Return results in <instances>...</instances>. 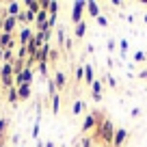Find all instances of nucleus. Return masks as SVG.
Instances as JSON below:
<instances>
[{"mask_svg":"<svg viewBox=\"0 0 147 147\" xmlns=\"http://www.w3.org/2000/svg\"><path fill=\"white\" fill-rule=\"evenodd\" d=\"M74 32H76V37H84L87 35V22H80V24H76V26H74Z\"/></svg>","mask_w":147,"mask_h":147,"instance_id":"obj_10","label":"nucleus"},{"mask_svg":"<svg viewBox=\"0 0 147 147\" xmlns=\"http://www.w3.org/2000/svg\"><path fill=\"white\" fill-rule=\"evenodd\" d=\"M128 136H130V132L125 128H117L115 138H113V147H123L125 141H128Z\"/></svg>","mask_w":147,"mask_h":147,"instance_id":"obj_3","label":"nucleus"},{"mask_svg":"<svg viewBox=\"0 0 147 147\" xmlns=\"http://www.w3.org/2000/svg\"><path fill=\"white\" fill-rule=\"evenodd\" d=\"M130 115H132V117H138V115H141V110H138V108H132V113H130Z\"/></svg>","mask_w":147,"mask_h":147,"instance_id":"obj_22","label":"nucleus"},{"mask_svg":"<svg viewBox=\"0 0 147 147\" xmlns=\"http://www.w3.org/2000/svg\"><path fill=\"white\" fill-rule=\"evenodd\" d=\"M106 82H108L110 87H117V80L113 78V76H106Z\"/></svg>","mask_w":147,"mask_h":147,"instance_id":"obj_19","label":"nucleus"},{"mask_svg":"<svg viewBox=\"0 0 147 147\" xmlns=\"http://www.w3.org/2000/svg\"><path fill=\"white\" fill-rule=\"evenodd\" d=\"M76 82H84V67L82 65L76 67Z\"/></svg>","mask_w":147,"mask_h":147,"instance_id":"obj_13","label":"nucleus"},{"mask_svg":"<svg viewBox=\"0 0 147 147\" xmlns=\"http://www.w3.org/2000/svg\"><path fill=\"white\" fill-rule=\"evenodd\" d=\"M46 18H48V11H39V13H37V24H39V28L43 26V24H46Z\"/></svg>","mask_w":147,"mask_h":147,"instance_id":"obj_12","label":"nucleus"},{"mask_svg":"<svg viewBox=\"0 0 147 147\" xmlns=\"http://www.w3.org/2000/svg\"><path fill=\"white\" fill-rule=\"evenodd\" d=\"M87 13L91 15V18H100V5L97 2H93V0H87Z\"/></svg>","mask_w":147,"mask_h":147,"instance_id":"obj_7","label":"nucleus"},{"mask_svg":"<svg viewBox=\"0 0 147 147\" xmlns=\"http://www.w3.org/2000/svg\"><path fill=\"white\" fill-rule=\"evenodd\" d=\"M95 22H97V24H100V26H102V28H106V26H108V20H106V18H104V15H100V18H95Z\"/></svg>","mask_w":147,"mask_h":147,"instance_id":"obj_17","label":"nucleus"},{"mask_svg":"<svg viewBox=\"0 0 147 147\" xmlns=\"http://www.w3.org/2000/svg\"><path fill=\"white\" fill-rule=\"evenodd\" d=\"M115 132H117L115 123H113L110 119H106L104 123H102V128L93 130V141L102 143V145H113V138H115Z\"/></svg>","mask_w":147,"mask_h":147,"instance_id":"obj_1","label":"nucleus"},{"mask_svg":"<svg viewBox=\"0 0 147 147\" xmlns=\"http://www.w3.org/2000/svg\"><path fill=\"white\" fill-rule=\"evenodd\" d=\"M82 110H87V104H84L82 100H76V102H74V106H71V115H80Z\"/></svg>","mask_w":147,"mask_h":147,"instance_id":"obj_8","label":"nucleus"},{"mask_svg":"<svg viewBox=\"0 0 147 147\" xmlns=\"http://www.w3.org/2000/svg\"><path fill=\"white\" fill-rule=\"evenodd\" d=\"M54 84H56V89H65V84H67V78H65V74L63 71H59L54 76Z\"/></svg>","mask_w":147,"mask_h":147,"instance_id":"obj_9","label":"nucleus"},{"mask_svg":"<svg viewBox=\"0 0 147 147\" xmlns=\"http://www.w3.org/2000/svg\"><path fill=\"white\" fill-rule=\"evenodd\" d=\"M145 59H147L145 52H134V61H136V63H143Z\"/></svg>","mask_w":147,"mask_h":147,"instance_id":"obj_16","label":"nucleus"},{"mask_svg":"<svg viewBox=\"0 0 147 147\" xmlns=\"http://www.w3.org/2000/svg\"><path fill=\"white\" fill-rule=\"evenodd\" d=\"M138 78H147V69H143V71L138 74Z\"/></svg>","mask_w":147,"mask_h":147,"instance_id":"obj_23","label":"nucleus"},{"mask_svg":"<svg viewBox=\"0 0 147 147\" xmlns=\"http://www.w3.org/2000/svg\"><path fill=\"white\" fill-rule=\"evenodd\" d=\"M84 13H87V0H76V2H74V9H71V22H74V26L82 22V15Z\"/></svg>","mask_w":147,"mask_h":147,"instance_id":"obj_2","label":"nucleus"},{"mask_svg":"<svg viewBox=\"0 0 147 147\" xmlns=\"http://www.w3.org/2000/svg\"><path fill=\"white\" fill-rule=\"evenodd\" d=\"M108 52H115V39H108Z\"/></svg>","mask_w":147,"mask_h":147,"instance_id":"obj_21","label":"nucleus"},{"mask_svg":"<svg viewBox=\"0 0 147 147\" xmlns=\"http://www.w3.org/2000/svg\"><path fill=\"white\" fill-rule=\"evenodd\" d=\"M46 147H54V143H52V141H48V145Z\"/></svg>","mask_w":147,"mask_h":147,"instance_id":"obj_24","label":"nucleus"},{"mask_svg":"<svg viewBox=\"0 0 147 147\" xmlns=\"http://www.w3.org/2000/svg\"><path fill=\"white\" fill-rule=\"evenodd\" d=\"M128 46H130V43L125 41V39H121V41H119V50H121V56H125V54H128Z\"/></svg>","mask_w":147,"mask_h":147,"instance_id":"obj_15","label":"nucleus"},{"mask_svg":"<svg viewBox=\"0 0 147 147\" xmlns=\"http://www.w3.org/2000/svg\"><path fill=\"white\" fill-rule=\"evenodd\" d=\"M59 108H61V95L59 93H54V95H52V113H59Z\"/></svg>","mask_w":147,"mask_h":147,"instance_id":"obj_11","label":"nucleus"},{"mask_svg":"<svg viewBox=\"0 0 147 147\" xmlns=\"http://www.w3.org/2000/svg\"><path fill=\"white\" fill-rule=\"evenodd\" d=\"M143 20H145V24H147V13H145V18H143Z\"/></svg>","mask_w":147,"mask_h":147,"instance_id":"obj_25","label":"nucleus"},{"mask_svg":"<svg viewBox=\"0 0 147 147\" xmlns=\"http://www.w3.org/2000/svg\"><path fill=\"white\" fill-rule=\"evenodd\" d=\"M20 93H22V97H28V93H30V87H28V84H24V87L20 89Z\"/></svg>","mask_w":147,"mask_h":147,"instance_id":"obj_18","label":"nucleus"},{"mask_svg":"<svg viewBox=\"0 0 147 147\" xmlns=\"http://www.w3.org/2000/svg\"><path fill=\"white\" fill-rule=\"evenodd\" d=\"M102 93H104V84H102V80H95V82L91 84V97H93V102H100L102 100Z\"/></svg>","mask_w":147,"mask_h":147,"instance_id":"obj_4","label":"nucleus"},{"mask_svg":"<svg viewBox=\"0 0 147 147\" xmlns=\"http://www.w3.org/2000/svg\"><path fill=\"white\" fill-rule=\"evenodd\" d=\"M82 147H91V138L89 136H82Z\"/></svg>","mask_w":147,"mask_h":147,"instance_id":"obj_20","label":"nucleus"},{"mask_svg":"<svg viewBox=\"0 0 147 147\" xmlns=\"http://www.w3.org/2000/svg\"><path fill=\"white\" fill-rule=\"evenodd\" d=\"M91 130H95V119H93V113H87V115H84L82 130H80V132L87 134V132H91Z\"/></svg>","mask_w":147,"mask_h":147,"instance_id":"obj_5","label":"nucleus"},{"mask_svg":"<svg viewBox=\"0 0 147 147\" xmlns=\"http://www.w3.org/2000/svg\"><path fill=\"white\" fill-rule=\"evenodd\" d=\"M30 78H32L30 69H24V71H22V76H20V80H22L24 84H28V82H30Z\"/></svg>","mask_w":147,"mask_h":147,"instance_id":"obj_14","label":"nucleus"},{"mask_svg":"<svg viewBox=\"0 0 147 147\" xmlns=\"http://www.w3.org/2000/svg\"><path fill=\"white\" fill-rule=\"evenodd\" d=\"M82 67H84V84H87V87H91V84L97 80V78H95V71H93V67H91L89 63H84Z\"/></svg>","mask_w":147,"mask_h":147,"instance_id":"obj_6","label":"nucleus"}]
</instances>
